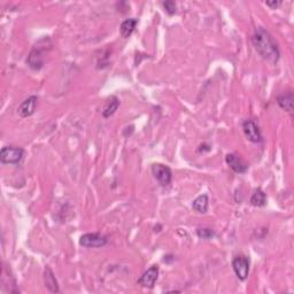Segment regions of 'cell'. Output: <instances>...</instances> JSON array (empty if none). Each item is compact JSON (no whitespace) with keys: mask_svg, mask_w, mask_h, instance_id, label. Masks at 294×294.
<instances>
[{"mask_svg":"<svg viewBox=\"0 0 294 294\" xmlns=\"http://www.w3.org/2000/svg\"><path fill=\"white\" fill-rule=\"evenodd\" d=\"M252 43L255 51L259 53L264 60L271 64H276L280 58V51L278 44L269 31L264 28L258 27L254 30L252 37Z\"/></svg>","mask_w":294,"mask_h":294,"instance_id":"6da1fadb","label":"cell"},{"mask_svg":"<svg viewBox=\"0 0 294 294\" xmlns=\"http://www.w3.org/2000/svg\"><path fill=\"white\" fill-rule=\"evenodd\" d=\"M24 155L23 148L15 146H5L0 151V161L2 164H17L20 163Z\"/></svg>","mask_w":294,"mask_h":294,"instance_id":"7a4b0ae2","label":"cell"},{"mask_svg":"<svg viewBox=\"0 0 294 294\" xmlns=\"http://www.w3.org/2000/svg\"><path fill=\"white\" fill-rule=\"evenodd\" d=\"M108 238L101 233H85L81 237L80 244L86 248H99L107 245Z\"/></svg>","mask_w":294,"mask_h":294,"instance_id":"3957f363","label":"cell"},{"mask_svg":"<svg viewBox=\"0 0 294 294\" xmlns=\"http://www.w3.org/2000/svg\"><path fill=\"white\" fill-rule=\"evenodd\" d=\"M232 268L240 280H245L249 274V259L245 255H238L233 259Z\"/></svg>","mask_w":294,"mask_h":294,"instance_id":"277c9868","label":"cell"},{"mask_svg":"<svg viewBox=\"0 0 294 294\" xmlns=\"http://www.w3.org/2000/svg\"><path fill=\"white\" fill-rule=\"evenodd\" d=\"M152 173L154 175L159 183L162 186H167L171 183L173 180V173H171L170 168L167 165L161 163H154L152 165Z\"/></svg>","mask_w":294,"mask_h":294,"instance_id":"5b68a950","label":"cell"},{"mask_svg":"<svg viewBox=\"0 0 294 294\" xmlns=\"http://www.w3.org/2000/svg\"><path fill=\"white\" fill-rule=\"evenodd\" d=\"M243 130L244 133H245L246 138L252 143H261L262 142V134H261V130L258 124L255 123L254 121L252 120H247L243 123Z\"/></svg>","mask_w":294,"mask_h":294,"instance_id":"8992f818","label":"cell"},{"mask_svg":"<svg viewBox=\"0 0 294 294\" xmlns=\"http://www.w3.org/2000/svg\"><path fill=\"white\" fill-rule=\"evenodd\" d=\"M159 276V267L158 265H152L151 268L147 269L138 279V284L140 286L146 287V289H153L155 285Z\"/></svg>","mask_w":294,"mask_h":294,"instance_id":"52a82bcc","label":"cell"},{"mask_svg":"<svg viewBox=\"0 0 294 294\" xmlns=\"http://www.w3.org/2000/svg\"><path fill=\"white\" fill-rule=\"evenodd\" d=\"M27 64L33 70L42 69L44 67V51H42L38 46H35L28 55Z\"/></svg>","mask_w":294,"mask_h":294,"instance_id":"ba28073f","label":"cell"},{"mask_svg":"<svg viewBox=\"0 0 294 294\" xmlns=\"http://www.w3.org/2000/svg\"><path fill=\"white\" fill-rule=\"evenodd\" d=\"M37 101L38 98L36 96H31L29 98L21 102V105L18 106L17 113L21 117H29L33 114L37 107Z\"/></svg>","mask_w":294,"mask_h":294,"instance_id":"9c48e42d","label":"cell"},{"mask_svg":"<svg viewBox=\"0 0 294 294\" xmlns=\"http://www.w3.org/2000/svg\"><path fill=\"white\" fill-rule=\"evenodd\" d=\"M225 161H227L228 165L237 174H245L247 169H248V165L236 154H228L227 158H225Z\"/></svg>","mask_w":294,"mask_h":294,"instance_id":"30bf717a","label":"cell"},{"mask_svg":"<svg viewBox=\"0 0 294 294\" xmlns=\"http://www.w3.org/2000/svg\"><path fill=\"white\" fill-rule=\"evenodd\" d=\"M44 281H45V286H46V289L49 290V292H51V293L60 292L58 280H56L54 273H53L52 269L49 267H46L45 271H44Z\"/></svg>","mask_w":294,"mask_h":294,"instance_id":"8fae6325","label":"cell"},{"mask_svg":"<svg viewBox=\"0 0 294 294\" xmlns=\"http://www.w3.org/2000/svg\"><path fill=\"white\" fill-rule=\"evenodd\" d=\"M293 101H294V96L292 91L283 92L281 95L277 97V104L281 109L292 114L293 113Z\"/></svg>","mask_w":294,"mask_h":294,"instance_id":"7c38bea8","label":"cell"},{"mask_svg":"<svg viewBox=\"0 0 294 294\" xmlns=\"http://www.w3.org/2000/svg\"><path fill=\"white\" fill-rule=\"evenodd\" d=\"M136 26H137L136 18H127L126 21L122 22L120 27L121 36L123 37V38H129V37L132 35L134 29H136Z\"/></svg>","mask_w":294,"mask_h":294,"instance_id":"4fadbf2b","label":"cell"},{"mask_svg":"<svg viewBox=\"0 0 294 294\" xmlns=\"http://www.w3.org/2000/svg\"><path fill=\"white\" fill-rule=\"evenodd\" d=\"M118 106H120V100H118L116 97H114V96L111 97V98L106 101L104 111H102V115H104V117H106V118L111 117L112 115L117 111Z\"/></svg>","mask_w":294,"mask_h":294,"instance_id":"5bb4252c","label":"cell"},{"mask_svg":"<svg viewBox=\"0 0 294 294\" xmlns=\"http://www.w3.org/2000/svg\"><path fill=\"white\" fill-rule=\"evenodd\" d=\"M208 196L207 195H201L198 198L195 199V201L192 203V208L195 209L196 212L200 214H205L208 211Z\"/></svg>","mask_w":294,"mask_h":294,"instance_id":"9a60e30c","label":"cell"},{"mask_svg":"<svg viewBox=\"0 0 294 294\" xmlns=\"http://www.w3.org/2000/svg\"><path fill=\"white\" fill-rule=\"evenodd\" d=\"M251 203L255 207H263L267 203V196H265L264 191L261 189H256L253 192L251 196Z\"/></svg>","mask_w":294,"mask_h":294,"instance_id":"2e32d148","label":"cell"},{"mask_svg":"<svg viewBox=\"0 0 294 294\" xmlns=\"http://www.w3.org/2000/svg\"><path fill=\"white\" fill-rule=\"evenodd\" d=\"M196 234H198L199 238L205 239V240H209L212 239L215 237V231L212 229H208V228H203V229H198L196 231Z\"/></svg>","mask_w":294,"mask_h":294,"instance_id":"e0dca14e","label":"cell"},{"mask_svg":"<svg viewBox=\"0 0 294 294\" xmlns=\"http://www.w3.org/2000/svg\"><path fill=\"white\" fill-rule=\"evenodd\" d=\"M162 5H163L165 12H167L169 15H173L176 13V4H175V1L168 0V1H164Z\"/></svg>","mask_w":294,"mask_h":294,"instance_id":"ac0fdd59","label":"cell"},{"mask_svg":"<svg viewBox=\"0 0 294 294\" xmlns=\"http://www.w3.org/2000/svg\"><path fill=\"white\" fill-rule=\"evenodd\" d=\"M265 5L269 6L270 8L276 9L277 7H279V6L281 5V1H276V0H275V1H267L265 2Z\"/></svg>","mask_w":294,"mask_h":294,"instance_id":"d6986e66","label":"cell"}]
</instances>
